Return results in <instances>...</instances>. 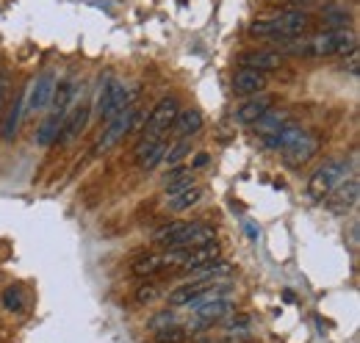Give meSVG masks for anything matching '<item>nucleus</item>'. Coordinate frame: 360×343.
<instances>
[{"mask_svg":"<svg viewBox=\"0 0 360 343\" xmlns=\"http://www.w3.org/2000/svg\"><path fill=\"white\" fill-rule=\"evenodd\" d=\"M358 47V37L349 28H330L321 31L311 39L294 42L285 39V44L277 50L280 56H311V58H330V56H347L349 50Z\"/></svg>","mask_w":360,"mask_h":343,"instance_id":"1","label":"nucleus"},{"mask_svg":"<svg viewBox=\"0 0 360 343\" xmlns=\"http://www.w3.org/2000/svg\"><path fill=\"white\" fill-rule=\"evenodd\" d=\"M311 25V14L308 11H283L277 17L269 20H255L250 25V37H258V39H277V42H285V39H297L308 31Z\"/></svg>","mask_w":360,"mask_h":343,"instance_id":"2","label":"nucleus"},{"mask_svg":"<svg viewBox=\"0 0 360 343\" xmlns=\"http://www.w3.org/2000/svg\"><path fill=\"white\" fill-rule=\"evenodd\" d=\"M178 111H180V103H178V97H172V94H169V97H161V100L155 103V108L150 111V117H147V122H144V128H141V138H139V144H136L134 158L141 155L150 144H155V141H161V138L169 136V128H172Z\"/></svg>","mask_w":360,"mask_h":343,"instance_id":"3","label":"nucleus"},{"mask_svg":"<svg viewBox=\"0 0 360 343\" xmlns=\"http://www.w3.org/2000/svg\"><path fill=\"white\" fill-rule=\"evenodd\" d=\"M134 103V94H131V89L122 84V81H117V78H103V84H100V91H97V100H94V117L97 119H103V122H108V119H114L122 108H128Z\"/></svg>","mask_w":360,"mask_h":343,"instance_id":"4","label":"nucleus"},{"mask_svg":"<svg viewBox=\"0 0 360 343\" xmlns=\"http://www.w3.org/2000/svg\"><path fill=\"white\" fill-rule=\"evenodd\" d=\"M352 164H355V158H352V161H347V158H333V161L321 164V167L311 174V180H308V197L316 200V202L327 200V194H330L344 177L352 174Z\"/></svg>","mask_w":360,"mask_h":343,"instance_id":"5","label":"nucleus"},{"mask_svg":"<svg viewBox=\"0 0 360 343\" xmlns=\"http://www.w3.org/2000/svg\"><path fill=\"white\" fill-rule=\"evenodd\" d=\"M136 117H139V105H128V108H122L114 119H108L105 122V130L100 133V138L94 141V147H91V155H103V153H108L111 147H117L136 125Z\"/></svg>","mask_w":360,"mask_h":343,"instance_id":"6","label":"nucleus"},{"mask_svg":"<svg viewBox=\"0 0 360 343\" xmlns=\"http://www.w3.org/2000/svg\"><path fill=\"white\" fill-rule=\"evenodd\" d=\"M217 241V230L205 221H183L175 238L169 241L167 250H191V247H202V244H211Z\"/></svg>","mask_w":360,"mask_h":343,"instance_id":"7","label":"nucleus"},{"mask_svg":"<svg viewBox=\"0 0 360 343\" xmlns=\"http://www.w3.org/2000/svg\"><path fill=\"white\" fill-rule=\"evenodd\" d=\"M53 89H56V75L53 70H45L37 75V81L25 89V111L28 114H39L50 105V97H53Z\"/></svg>","mask_w":360,"mask_h":343,"instance_id":"8","label":"nucleus"},{"mask_svg":"<svg viewBox=\"0 0 360 343\" xmlns=\"http://www.w3.org/2000/svg\"><path fill=\"white\" fill-rule=\"evenodd\" d=\"M358 197H360V180L355 174H349V177H344V180L327 194V205H330V211H335V214H347V211H352V208L358 205Z\"/></svg>","mask_w":360,"mask_h":343,"instance_id":"9","label":"nucleus"},{"mask_svg":"<svg viewBox=\"0 0 360 343\" xmlns=\"http://www.w3.org/2000/svg\"><path fill=\"white\" fill-rule=\"evenodd\" d=\"M280 153H283V164H285V167L300 169V167H305L316 153H319V138H316L314 133L305 130L297 141H291V144H288L285 150H280Z\"/></svg>","mask_w":360,"mask_h":343,"instance_id":"10","label":"nucleus"},{"mask_svg":"<svg viewBox=\"0 0 360 343\" xmlns=\"http://www.w3.org/2000/svg\"><path fill=\"white\" fill-rule=\"evenodd\" d=\"M269 108H274V97L266 94V91H258V94H250L241 105H236L233 119H236L238 125H255Z\"/></svg>","mask_w":360,"mask_h":343,"instance_id":"11","label":"nucleus"},{"mask_svg":"<svg viewBox=\"0 0 360 343\" xmlns=\"http://www.w3.org/2000/svg\"><path fill=\"white\" fill-rule=\"evenodd\" d=\"M217 257H222V247L217 241L202 244V247H191V250H183L178 268L180 274H188V271H194V268H200V266H205V263H211Z\"/></svg>","mask_w":360,"mask_h":343,"instance_id":"12","label":"nucleus"},{"mask_svg":"<svg viewBox=\"0 0 360 343\" xmlns=\"http://www.w3.org/2000/svg\"><path fill=\"white\" fill-rule=\"evenodd\" d=\"M238 67L244 70H255V72H274L283 67V56L277 50H250L238 58Z\"/></svg>","mask_w":360,"mask_h":343,"instance_id":"13","label":"nucleus"},{"mask_svg":"<svg viewBox=\"0 0 360 343\" xmlns=\"http://www.w3.org/2000/svg\"><path fill=\"white\" fill-rule=\"evenodd\" d=\"M89 105H75V108H70L67 111V119H64V128L58 133V141L56 144H70V141H75L84 128H86V122H89Z\"/></svg>","mask_w":360,"mask_h":343,"instance_id":"14","label":"nucleus"},{"mask_svg":"<svg viewBox=\"0 0 360 343\" xmlns=\"http://www.w3.org/2000/svg\"><path fill=\"white\" fill-rule=\"evenodd\" d=\"M266 75L264 72H255V70H238L233 75V94H241V97H250V94H258L266 89Z\"/></svg>","mask_w":360,"mask_h":343,"instance_id":"15","label":"nucleus"},{"mask_svg":"<svg viewBox=\"0 0 360 343\" xmlns=\"http://www.w3.org/2000/svg\"><path fill=\"white\" fill-rule=\"evenodd\" d=\"M169 130L175 133V138H194L202 130V114L197 108H180Z\"/></svg>","mask_w":360,"mask_h":343,"instance_id":"16","label":"nucleus"},{"mask_svg":"<svg viewBox=\"0 0 360 343\" xmlns=\"http://www.w3.org/2000/svg\"><path fill=\"white\" fill-rule=\"evenodd\" d=\"M75 94H78V84L72 81V78H64V81H58L56 89H53V97H50V111H56V114H67L72 105H75Z\"/></svg>","mask_w":360,"mask_h":343,"instance_id":"17","label":"nucleus"},{"mask_svg":"<svg viewBox=\"0 0 360 343\" xmlns=\"http://www.w3.org/2000/svg\"><path fill=\"white\" fill-rule=\"evenodd\" d=\"M202 200V188L200 186H191V188H183V191H175V194H167V211L169 214H183L188 208H194L197 202Z\"/></svg>","mask_w":360,"mask_h":343,"instance_id":"18","label":"nucleus"},{"mask_svg":"<svg viewBox=\"0 0 360 343\" xmlns=\"http://www.w3.org/2000/svg\"><path fill=\"white\" fill-rule=\"evenodd\" d=\"M219 283V280H217ZM217 283H205V280H188V283H183L180 288H175L172 294H169V304L172 307H186L191 299H197L202 291H208L211 285H217Z\"/></svg>","mask_w":360,"mask_h":343,"instance_id":"19","label":"nucleus"},{"mask_svg":"<svg viewBox=\"0 0 360 343\" xmlns=\"http://www.w3.org/2000/svg\"><path fill=\"white\" fill-rule=\"evenodd\" d=\"M64 119H67V114H56V111H50L45 119H42L39 130H37V144H39V147H53V144L58 141L61 128H64Z\"/></svg>","mask_w":360,"mask_h":343,"instance_id":"20","label":"nucleus"},{"mask_svg":"<svg viewBox=\"0 0 360 343\" xmlns=\"http://www.w3.org/2000/svg\"><path fill=\"white\" fill-rule=\"evenodd\" d=\"M22 111H25V91H20V94L14 97V103L8 105V111H6V119H3V125H0V136H3L6 141H11V138L17 136L20 119H22Z\"/></svg>","mask_w":360,"mask_h":343,"instance_id":"21","label":"nucleus"},{"mask_svg":"<svg viewBox=\"0 0 360 343\" xmlns=\"http://www.w3.org/2000/svg\"><path fill=\"white\" fill-rule=\"evenodd\" d=\"M230 271H233V266L222 260V257H217V260H211V263H205V266H200V268H194V271H188L186 277L188 280H205V283H217V280H225L230 277Z\"/></svg>","mask_w":360,"mask_h":343,"instance_id":"22","label":"nucleus"},{"mask_svg":"<svg viewBox=\"0 0 360 343\" xmlns=\"http://www.w3.org/2000/svg\"><path fill=\"white\" fill-rule=\"evenodd\" d=\"M285 122H291V119H288V111L269 108V111L255 122V130H258V136H261V138H266V136H271V133H277Z\"/></svg>","mask_w":360,"mask_h":343,"instance_id":"23","label":"nucleus"},{"mask_svg":"<svg viewBox=\"0 0 360 343\" xmlns=\"http://www.w3.org/2000/svg\"><path fill=\"white\" fill-rule=\"evenodd\" d=\"M167 268H169V266H167L164 252H158V255H144L134 263L136 277H155V274H161V271H167Z\"/></svg>","mask_w":360,"mask_h":343,"instance_id":"24","label":"nucleus"},{"mask_svg":"<svg viewBox=\"0 0 360 343\" xmlns=\"http://www.w3.org/2000/svg\"><path fill=\"white\" fill-rule=\"evenodd\" d=\"M191 186H194V169H188V167H175L164 177V191L167 194H175V191L191 188Z\"/></svg>","mask_w":360,"mask_h":343,"instance_id":"25","label":"nucleus"},{"mask_svg":"<svg viewBox=\"0 0 360 343\" xmlns=\"http://www.w3.org/2000/svg\"><path fill=\"white\" fill-rule=\"evenodd\" d=\"M167 138H161V141H155V144H150L141 155H136V164H139V169H144V172H150V169H155L161 161H164V153H167Z\"/></svg>","mask_w":360,"mask_h":343,"instance_id":"26","label":"nucleus"},{"mask_svg":"<svg viewBox=\"0 0 360 343\" xmlns=\"http://www.w3.org/2000/svg\"><path fill=\"white\" fill-rule=\"evenodd\" d=\"M186 155H191V138H178L172 147H167L161 164H167V167H180V161H183Z\"/></svg>","mask_w":360,"mask_h":343,"instance_id":"27","label":"nucleus"},{"mask_svg":"<svg viewBox=\"0 0 360 343\" xmlns=\"http://www.w3.org/2000/svg\"><path fill=\"white\" fill-rule=\"evenodd\" d=\"M186 338H188V332L183 330V324H169L155 332V343H183Z\"/></svg>","mask_w":360,"mask_h":343,"instance_id":"28","label":"nucleus"},{"mask_svg":"<svg viewBox=\"0 0 360 343\" xmlns=\"http://www.w3.org/2000/svg\"><path fill=\"white\" fill-rule=\"evenodd\" d=\"M3 307H6V310H11V313H20V310L25 307L22 291H20V288H14V285H11V288H6V291H3Z\"/></svg>","mask_w":360,"mask_h":343,"instance_id":"29","label":"nucleus"},{"mask_svg":"<svg viewBox=\"0 0 360 343\" xmlns=\"http://www.w3.org/2000/svg\"><path fill=\"white\" fill-rule=\"evenodd\" d=\"M169 324H180V316L175 313V310H167V313L155 316V318L150 321V330L158 332V330H164V327H169Z\"/></svg>","mask_w":360,"mask_h":343,"instance_id":"30","label":"nucleus"},{"mask_svg":"<svg viewBox=\"0 0 360 343\" xmlns=\"http://www.w3.org/2000/svg\"><path fill=\"white\" fill-rule=\"evenodd\" d=\"M321 17L333 25V28H347L349 25V14L347 11H335V8H327V11H321Z\"/></svg>","mask_w":360,"mask_h":343,"instance_id":"31","label":"nucleus"},{"mask_svg":"<svg viewBox=\"0 0 360 343\" xmlns=\"http://www.w3.org/2000/svg\"><path fill=\"white\" fill-rule=\"evenodd\" d=\"M136 299L141 302V304H150V302L158 299V288H155V285H141V288L136 291Z\"/></svg>","mask_w":360,"mask_h":343,"instance_id":"32","label":"nucleus"},{"mask_svg":"<svg viewBox=\"0 0 360 343\" xmlns=\"http://www.w3.org/2000/svg\"><path fill=\"white\" fill-rule=\"evenodd\" d=\"M349 58H344V70H349V75H358V47L347 53Z\"/></svg>","mask_w":360,"mask_h":343,"instance_id":"33","label":"nucleus"},{"mask_svg":"<svg viewBox=\"0 0 360 343\" xmlns=\"http://www.w3.org/2000/svg\"><path fill=\"white\" fill-rule=\"evenodd\" d=\"M205 164H208V153H200V155H197V161H194V167H191V169H200V167H205Z\"/></svg>","mask_w":360,"mask_h":343,"instance_id":"34","label":"nucleus"},{"mask_svg":"<svg viewBox=\"0 0 360 343\" xmlns=\"http://www.w3.org/2000/svg\"><path fill=\"white\" fill-rule=\"evenodd\" d=\"M247 235H250V238H258V230H255L252 224H247Z\"/></svg>","mask_w":360,"mask_h":343,"instance_id":"35","label":"nucleus"},{"mask_svg":"<svg viewBox=\"0 0 360 343\" xmlns=\"http://www.w3.org/2000/svg\"><path fill=\"white\" fill-rule=\"evenodd\" d=\"M0 103H3V81H0Z\"/></svg>","mask_w":360,"mask_h":343,"instance_id":"36","label":"nucleus"}]
</instances>
